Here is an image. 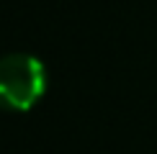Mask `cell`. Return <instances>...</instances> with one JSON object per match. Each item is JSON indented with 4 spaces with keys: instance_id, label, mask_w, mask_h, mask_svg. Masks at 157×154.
I'll return each mask as SVG.
<instances>
[{
    "instance_id": "6da1fadb",
    "label": "cell",
    "mask_w": 157,
    "mask_h": 154,
    "mask_svg": "<svg viewBox=\"0 0 157 154\" xmlns=\"http://www.w3.org/2000/svg\"><path fill=\"white\" fill-rule=\"evenodd\" d=\"M47 93V67L31 54H5L0 59V108L29 111Z\"/></svg>"
}]
</instances>
